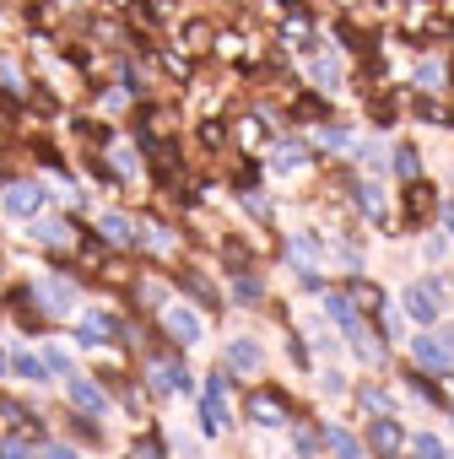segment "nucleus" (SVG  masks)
I'll use <instances>...</instances> for the list:
<instances>
[{
  "label": "nucleus",
  "instance_id": "26",
  "mask_svg": "<svg viewBox=\"0 0 454 459\" xmlns=\"http://www.w3.org/2000/svg\"><path fill=\"white\" fill-rule=\"evenodd\" d=\"M443 221H449V233H454V205H443Z\"/></svg>",
  "mask_w": 454,
  "mask_h": 459
},
{
  "label": "nucleus",
  "instance_id": "21",
  "mask_svg": "<svg viewBox=\"0 0 454 459\" xmlns=\"http://www.w3.org/2000/svg\"><path fill=\"white\" fill-rule=\"evenodd\" d=\"M0 459H39V454H33L22 437H6V443H0Z\"/></svg>",
  "mask_w": 454,
  "mask_h": 459
},
{
  "label": "nucleus",
  "instance_id": "24",
  "mask_svg": "<svg viewBox=\"0 0 454 459\" xmlns=\"http://www.w3.org/2000/svg\"><path fill=\"white\" fill-rule=\"evenodd\" d=\"M362 405H368V411H384V405H389V394H379V389H362Z\"/></svg>",
  "mask_w": 454,
  "mask_h": 459
},
{
  "label": "nucleus",
  "instance_id": "7",
  "mask_svg": "<svg viewBox=\"0 0 454 459\" xmlns=\"http://www.w3.org/2000/svg\"><path fill=\"white\" fill-rule=\"evenodd\" d=\"M162 325H168V335H173V341H184V346H189V341H200V314H189V308H168V314H162Z\"/></svg>",
  "mask_w": 454,
  "mask_h": 459
},
{
  "label": "nucleus",
  "instance_id": "12",
  "mask_svg": "<svg viewBox=\"0 0 454 459\" xmlns=\"http://www.w3.org/2000/svg\"><path fill=\"white\" fill-rule=\"evenodd\" d=\"M287 255H292V265H298L303 276H314V271H319V249H314V238H292V244H287Z\"/></svg>",
  "mask_w": 454,
  "mask_h": 459
},
{
  "label": "nucleus",
  "instance_id": "5",
  "mask_svg": "<svg viewBox=\"0 0 454 459\" xmlns=\"http://www.w3.org/2000/svg\"><path fill=\"white\" fill-rule=\"evenodd\" d=\"M44 200H49V195H44V184H12V189H6V211H12L17 221L39 216V211H44Z\"/></svg>",
  "mask_w": 454,
  "mask_h": 459
},
{
  "label": "nucleus",
  "instance_id": "27",
  "mask_svg": "<svg viewBox=\"0 0 454 459\" xmlns=\"http://www.w3.org/2000/svg\"><path fill=\"white\" fill-rule=\"evenodd\" d=\"M0 368H6V357H0Z\"/></svg>",
  "mask_w": 454,
  "mask_h": 459
},
{
  "label": "nucleus",
  "instance_id": "16",
  "mask_svg": "<svg viewBox=\"0 0 454 459\" xmlns=\"http://www.w3.org/2000/svg\"><path fill=\"white\" fill-rule=\"evenodd\" d=\"M227 362L244 368V373H255V368H260V346H255V341H233V346H227Z\"/></svg>",
  "mask_w": 454,
  "mask_h": 459
},
{
  "label": "nucleus",
  "instance_id": "17",
  "mask_svg": "<svg viewBox=\"0 0 454 459\" xmlns=\"http://www.w3.org/2000/svg\"><path fill=\"white\" fill-rule=\"evenodd\" d=\"M12 368H17L28 384H44V378H49V362H39V357H28V351H17V357H12Z\"/></svg>",
  "mask_w": 454,
  "mask_h": 459
},
{
  "label": "nucleus",
  "instance_id": "25",
  "mask_svg": "<svg viewBox=\"0 0 454 459\" xmlns=\"http://www.w3.org/2000/svg\"><path fill=\"white\" fill-rule=\"evenodd\" d=\"M44 459H76V454H71V448H60V443H55V448H44Z\"/></svg>",
  "mask_w": 454,
  "mask_h": 459
},
{
  "label": "nucleus",
  "instance_id": "23",
  "mask_svg": "<svg viewBox=\"0 0 454 459\" xmlns=\"http://www.w3.org/2000/svg\"><path fill=\"white\" fill-rule=\"evenodd\" d=\"M416 82H422V87H438V82H443V71H438V65H432V60H427V65H422V71H416Z\"/></svg>",
  "mask_w": 454,
  "mask_h": 459
},
{
  "label": "nucleus",
  "instance_id": "15",
  "mask_svg": "<svg viewBox=\"0 0 454 459\" xmlns=\"http://www.w3.org/2000/svg\"><path fill=\"white\" fill-rule=\"evenodd\" d=\"M325 443L336 448V459H362V443L352 432H341V427H325Z\"/></svg>",
  "mask_w": 454,
  "mask_h": 459
},
{
  "label": "nucleus",
  "instance_id": "11",
  "mask_svg": "<svg viewBox=\"0 0 454 459\" xmlns=\"http://www.w3.org/2000/svg\"><path fill=\"white\" fill-rule=\"evenodd\" d=\"M103 238H109V244H125V249H135V221L109 211V216H103Z\"/></svg>",
  "mask_w": 454,
  "mask_h": 459
},
{
  "label": "nucleus",
  "instance_id": "6",
  "mask_svg": "<svg viewBox=\"0 0 454 459\" xmlns=\"http://www.w3.org/2000/svg\"><path fill=\"white\" fill-rule=\"evenodd\" d=\"M152 389L157 394H179V389H189V373H184V362H173V357H152Z\"/></svg>",
  "mask_w": 454,
  "mask_h": 459
},
{
  "label": "nucleus",
  "instance_id": "3",
  "mask_svg": "<svg viewBox=\"0 0 454 459\" xmlns=\"http://www.w3.org/2000/svg\"><path fill=\"white\" fill-rule=\"evenodd\" d=\"M438 303H443V281H416V287L406 292V314H411L416 325H432V319H438Z\"/></svg>",
  "mask_w": 454,
  "mask_h": 459
},
{
  "label": "nucleus",
  "instance_id": "4",
  "mask_svg": "<svg viewBox=\"0 0 454 459\" xmlns=\"http://www.w3.org/2000/svg\"><path fill=\"white\" fill-rule=\"evenodd\" d=\"M244 411H249V421H255V427H287V416H292V411H287V400H282V394H271V389L249 394V405H244Z\"/></svg>",
  "mask_w": 454,
  "mask_h": 459
},
{
  "label": "nucleus",
  "instance_id": "2",
  "mask_svg": "<svg viewBox=\"0 0 454 459\" xmlns=\"http://www.w3.org/2000/svg\"><path fill=\"white\" fill-rule=\"evenodd\" d=\"M411 357L422 362V368H454V330H443V335H416L411 341Z\"/></svg>",
  "mask_w": 454,
  "mask_h": 459
},
{
  "label": "nucleus",
  "instance_id": "20",
  "mask_svg": "<svg viewBox=\"0 0 454 459\" xmlns=\"http://www.w3.org/2000/svg\"><path fill=\"white\" fill-rule=\"evenodd\" d=\"M233 298H239V303H260V281H255V276H239V281H233Z\"/></svg>",
  "mask_w": 454,
  "mask_h": 459
},
{
  "label": "nucleus",
  "instance_id": "8",
  "mask_svg": "<svg viewBox=\"0 0 454 459\" xmlns=\"http://www.w3.org/2000/svg\"><path fill=\"white\" fill-rule=\"evenodd\" d=\"M368 437H373V448H379V454H400V443H406V432H400V421H389V416H379V421H368Z\"/></svg>",
  "mask_w": 454,
  "mask_h": 459
},
{
  "label": "nucleus",
  "instance_id": "22",
  "mask_svg": "<svg viewBox=\"0 0 454 459\" xmlns=\"http://www.w3.org/2000/svg\"><path fill=\"white\" fill-rule=\"evenodd\" d=\"M314 82H319V87H336V82H341L336 60H319V65H314Z\"/></svg>",
  "mask_w": 454,
  "mask_h": 459
},
{
  "label": "nucleus",
  "instance_id": "14",
  "mask_svg": "<svg viewBox=\"0 0 454 459\" xmlns=\"http://www.w3.org/2000/svg\"><path fill=\"white\" fill-rule=\"evenodd\" d=\"M298 168H309V152L298 141H282L276 146V173H298Z\"/></svg>",
  "mask_w": 454,
  "mask_h": 459
},
{
  "label": "nucleus",
  "instance_id": "10",
  "mask_svg": "<svg viewBox=\"0 0 454 459\" xmlns=\"http://www.w3.org/2000/svg\"><path fill=\"white\" fill-rule=\"evenodd\" d=\"M109 330H119V325H114V314H87V319H82V330H76V341H82V346H103V341H109Z\"/></svg>",
  "mask_w": 454,
  "mask_h": 459
},
{
  "label": "nucleus",
  "instance_id": "9",
  "mask_svg": "<svg viewBox=\"0 0 454 459\" xmlns=\"http://www.w3.org/2000/svg\"><path fill=\"white\" fill-rule=\"evenodd\" d=\"M39 303H44L49 314H65V308L76 303V287H71V281H44V287H39Z\"/></svg>",
  "mask_w": 454,
  "mask_h": 459
},
{
  "label": "nucleus",
  "instance_id": "19",
  "mask_svg": "<svg viewBox=\"0 0 454 459\" xmlns=\"http://www.w3.org/2000/svg\"><path fill=\"white\" fill-rule=\"evenodd\" d=\"M395 168H400L406 178H416V173H422V157H416V146H400V152H395Z\"/></svg>",
  "mask_w": 454,
  "mask_h": 459
},
{
  "label": "nucleus",
  "instance_id": "18",
  "mask_svg": "<svg viewBox=\"0 0 454 459\" xmlns=\"http://www.w3.org/2000/svg\"><path fill=\"white\" fill-rule=\"evenodd\" d=\"M411 459H443V443H438L432 432H422V437L411 443Z\"/></svg>",
  "mask_w": 454,
  "mask_h": 459
},
{
  "label": "nucleus",
  "instance_id": "1",
  "mask_svg": "<svg viewBox=\"0 0 454 459\" xmlns=\"http://www.w3.org/2000/svg\"><path fill=\"white\" fill-rule=\"evenodd\" d=\"M227 427V378L222 373H211L205 378V389H200V432L205 437H216Z\"/></svg>",
  "mask_w": 454,
  "mask_h": 459
},
{
  "label": "nucleus",
  "instance_id": "13",
  "mask_svg": "<svg viewBox=\"0 0 454 459\" xmlns=\"http://www.w3.org/2000/svg\"><path fill=\"white\" fill-rule=\"evenodd\" d=\"M65 394H71V400H76L82 411H103V394H98V389H92L87 378H76V373L65 378Z\"/></svg>",
  "mask_w": 454,
  "mask_h": 459
}]
</instances>
